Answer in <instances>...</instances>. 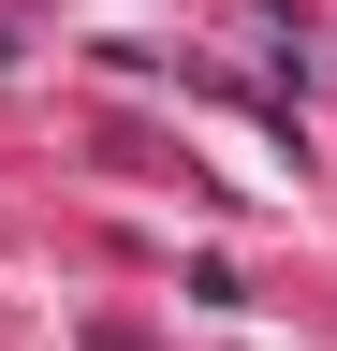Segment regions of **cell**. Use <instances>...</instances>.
<instances>
[{
  "label": "cell",
  "mask_w": 337,
  "mask_h": 351,
  "mask_svg": "<svg viewBox=\"0 0 337 351\" xmlns=\"http://www.w3.org/2000/svg\"><path fill=\"white\" fill-rule=\"evenodd\" d=\"M89 351H132V337H117V322H103V337H89Z\"/></svg>",
  "instance_id": "obj_1"
}]
</instances>
